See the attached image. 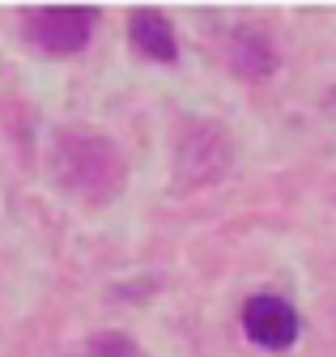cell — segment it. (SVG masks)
Segmentation results:
<instances>
[{"label":"cell","mask_w":336,"mask_h":357,"mask_svg":"<svg viewBox=\"0 0 336 357\" xmlns=\"http://www.w3.org/2000/svg\"><path fill=\"white\" fill-rule=\"evenodd\" d=\"M123 153L90 128H60L52 137V183L81 204H111L123 192Z\"/></svg>","instance_id":"obj_1"},{"label":"cell","mask_w":336,"mask_h":357,"mask_svg":"<svg viewBox=\"0 0 336 357\" xmlns=\"http://www.w3.org/2000/svg\"><path fill=\"white\" fill-rule=\"evenodd\" d=\"M230 166H234V141L217 123H192L175 145V178L183 192L222 183Z\"/></svg>","instance_id":"obj_2"},{"label":"cell","mask_w":336,"mask_h":357,"mask_svg":"<svg viewBox=\"0 0 336 357\" xmlns=\"http://www.w3.org/2000/svg\"><path fill=\"white\" fill-rule=\"evenodd\" d=\"M94 22H98V9L90 5H43L22 13V34L30 47L47 56H77L90 43Z\"/></svg>","instance_id":"obj_3"},{"label":"cell","mask_w":336,"mask_h":357,"mask_svg":"<svg viewBox=\"0 0 336 357\" xmlns=\"http://www.w3.org/2000/svg\"><path fill=\"white\" fill-rule=\"evenodd\" d=\"M243 332H247L251 344H260L268 353H285L293 340H298L303 319H298V310H293L285 298L256 294V298L243 302Z\"/></svg>","instance_id":"obj_4"},{"label":"cell","mask_w":336,"mask_h":357,"mask_svg":"<svg viewBox=\"0 0 336 357\" xmlns=\"http://www.w3.org/2000/svg\"><path fill=\"white\" fill-rule=\"evenodd\" d=\"M128 43L145 56V60H158V64H175L179 60V38L171 30L158 9H137L128 17Z\"/></svg>","instance_id":"obj_5"},{"label":"cell","mask_w":336,"mask_h":357,"mask_svg":"<svg viewBox=\"0 0 336 357\" xmlns=\"http://www.w3.org/2000/svg\"><path fill=\"white\" fill-rule=\"evenodd\" d=\"M226 43H230V47H226V60H230V68H234L243 81H260V77H268V73L277 68V52H273V43H268L260 30L243 26V30H234Z\"/></svg>","instance_id":"obj_6"},{"label":"cell","mask_w":336,"mask_h":357,"mask_svg":"<svg viewBox=\"0 0 336 357\" xmlns=\"http://www.w3.org/2000/svg\"><path fill=\"white\" fill-rule=\"evenodd\" d=\"M68 357H145V349L123 332H98L90 340H81Z\"/></svg>","instance_id":"obj_7"}]
</instances>
